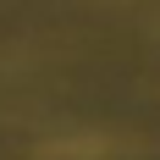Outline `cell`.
<instances>
[{
  "mask_svg": "<svg viewBox=\"0 0 160 160\" xmlns=\"http://www.w3.org/2000/svg\"><path fill=\"white\" fill-rule=\"evenodd\" d=\"M111 155H116V138L105 132H61L39 144V160H111Z\"/></svg>",
  "mask_w": 160,
  "mask_h": 160,
  "instance_id": "6da1fadb",
  "label": "cell"
}]
</instances>
